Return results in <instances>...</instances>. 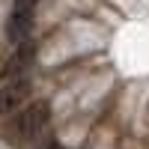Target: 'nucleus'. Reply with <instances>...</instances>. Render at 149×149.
Returning <instances> with one entry per match:
<instances>
[{
	"instance_id": "f257e3e1",
	"label": "nucleus",
	"mask_w": 149,
	"mask_h": 149,
	"mask_svg": "<svg viewBox=\"0 0 149 149\" xmlns=\"http://www.w3.org/2000/svg\"><path fill=\"white\" fill-rule=\"evenodd\" d=\"M6 119H9L6 122V134L12 140H24V143H36V146L51 140L54 116H51V104L48 102L21 104L15 113H9Z\"/></svg>"
},
{
	"instance_id": "f03ea898",
	"label": "nucleus",
	"mask_w": 149,
	"mask_h": 149,
	"mask_svg": "<svg viewBox=\"0 0 149 149\" xmlns=\"http://www.w3.org/2000/svg\"><path fill=\"white\" fill-rule=\"evenodd\" d=\"M33 15H36V3L33 0H15L6 21V36L12 45L33 39Z\"/></svg>"
},
{
	"instance_id": "7ed1b4c3",
	"label": "nucleus",
	"mask_w": 149,
	"mask_h": 149,
	"mask_svg": "<svg viewBox=\"0 0 149 149\" xmlns=\"http://www.w3.org/2000/svg\"><path fill=\"white\" fill-rule=\"evenodd\" d=\"M27 93H30V84L0 81V119H6L9 113H15L21 104H27Z\"/></svg>"
},
{
	"instance_id": "20e7f679",
	"label": "nucleus",
	"mask_w": 149,
	"mask_h": 149,
	"mask_svg": "<svg viewBox=\"0 0 149 149\" xmlns=\"http://www.w3.org/2000/svg\"><path fill=\"white\" fill-rule=\"evenodd\" d=\"M33 3H39V0H33Z\"/></svg>"
}]
</instances>
